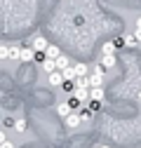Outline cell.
Segmentation results:
<instances>
[{
	"instance_id": "obj_25",
	"label": "cell",
	"mask_w": 141,
	"mask_h": 148,
	"mask_svg": "<svg viewBox=\"0 0 141 148\" xmlns=\"http://www.w3.org/2000/svg\"><path fill=\"white\" fill-rule=\"evenodd\" d=\"M5 141H7V134H5V132H3V129H0V146H3V143H5Z\"/></svg>"
},
{
	"instance_id": "obj_27",
	"label": "cell",
	"mask_w": 141,
	"mask_h": 148,
	"mask_svg": "<svg viewBox=\"0 0 141 148\" xmlns=\"http://www.w3.org/2000/svg\"><path fill=\"white\" fill-rule=\"evenodd\" d=\"M0 148H14V143H12V141H10V139H7V141H5V143H3V146H0Z\"/></svg>"
},
{
	"instance_id": "obj_14",
	"label": "cell",
	"mask_w": 141,
	"mask_h": 148,
	"mask_svg": "<svg viewBox=\"0 0 141 148\" xmlns=\"http://www.w3.org/2000/svg\"><path fill=\"white\" fill-rule=\"evenodd\" d=\"M10 59H14V61H19V59H21V47H16V45H12V47H10Z\"/></svg>"
},
{
	"instance_id": "obj_28",
	"label": "cell",
	"mask_w": 141,
	"mask_h": 148,
	"mask_svg": "<svg viewBox=\"0 0 141 148\" xmlns=\"http://www.w3.org/2000/svg\"><path fill=\"white\" fill-rule=\"evenodd\" d=\"M136 28H141V14H139V19H136Z\"/></svg>"
},
{
	"instance_id": "obj_29",
	"label": "cell",
	"mask_w": 141,
	"mask_h": 148,
	"mask_svg": "<svg viewBox=\"0 0 141 148\" xmlns=\"http://www.w3.org/2000/svg\"><path fill=\"white\" fill-rule=\"evenodd\" d=\"M139 101H141V89H139Z\"/></svg>"
},
{
	"instance_id": "obj_8",
	"label": "cell",
	"mask_w": 141,
	"mask_h": 148,
	"mask_svg": "<svg viewBox=\"0 0 141 148\" xmlns=\"http://www.w3.org/2000/svg\"><path fill=\"white\" fill-rule=\"evenodd\" d=\"M73 64H70V59L66 57V54H61V57L57 59V71H66V68H70Z\"/></svg>"
},
{
	"instance_id": "obj_26",
	"label": "cell",
	"mask_w": 141,
	"mask_h": 148,
	"mask_svg": "<svg viewBox=\"0 0 141 148\" xmlns=\"http://www.w3.org/2000/svg\"><path fill=\"white\" fill-rule=\"evenodd\" d=\"M134 38H136V42H141V28H136V31H134Z\"/></svg>"
},
{
	"instance_id": "obj_4",
	"label": "cell",
	"mask_w": 141,
	"mask_h": 148,
	"mask_svg": "<svg viewBox=\"0 0 141 148\" xmlns=\"http://www.w3.org/2000/svg\"><path fill=\"white\" fill-rule=\"evenodd\" d=\"M47 80H49L52 87H61V85H64V75H61V71H54L52 75H47Z\"/></svg>"
},
{
	"instance_id": "obj_6",
	"label": "cell",
	"mask_w": 141,
	"mask_h": 148,
	"mask_svg": "<svg viewBox=\"0 0 141 148\" xmlns=\"http://www.w3.org/2000/svg\"><path fill=\"white\" fill-rule=\"evenodd\" d=\"M33 59H35V49H33L31 45L21 47V59H19V61H33Z\"/></svg>"
},
{
	"instance_id": "obj_15",
	"label": "cell",
	"mask_w": 141,
	"mask_h": 148,
	"mask_svg": "<svg viewBox=\"0 0 141 148\" xmlns=\"http://www.w3.org/2000/svg\"><path fill=\"white\" fill-rule=\"evenodd\" d=\"M14 129H16V132H26V129H28V122H26L24 118H16V122H14Z\"/></svg>"
},
{
	"instance_id": "obj_5",
	"label": "cell",
	"mask_w": 141,
	"mask_h": 148,
	"mask_svg": "<svg viewBox=\"0 0 141 148\" xmlns=\"http://www.w3.org/2000/svg\"><path fill=\"white\" fill-rule=\"evenodd\" d=\"M70 113H73V110H70V106H68V101H61V103L57 106V115H59V118H64V120H66V118H68Z\"/></svg>"
},
{
	"instance_id": "obj_13",
	"label": "cell",
	"mask_w": 141,
	"mask_h": 148,
	"mask_svg": "<svg viewBox=\"0 0 141 148\" xmlns=\"http://www.w3.org/2000/svg\"><path fill=\"white\" fill-rule=\"evenodd\" d=\"M42 68H45V73H47V75H52V73L57 71V61H54V59H47V61L42 64Z\"/></svg>"
},
{
	"instance_id": "obj_16",
	"label": "cell",
	"mask_w": 141,
	"mask_h": 148,
	"mask_svg": "<svg viewBox=\"0 0 141 148\" xmlns=\"http://www.w3.org/2000/svg\"><path fill=\"white\" fill-rule=\"evenodd\" d=\"M75 87H80V89H90V75H87V78H75Z\"/></svg>"
},
{
	"instance_id": "obj_11",
	"label": "cell",
	"mask_w": 141,
	"mask_h": 148,
	"mask_svg": "<svg viewBox=\"0 0 141 148\" xmlns=\"http://www.w3.org/2000/svg\"><path fill=\"white\" fill-rule=\"evenodd\" d=\"M45 54H47V59H54V61H57V59H59V57H61V49H59V47H57V45H49V47H47V52H45Z\"/></svg>"
},
{
	"instance_id": "obj_23",
	"label": "cell",
	"mask_w": 141,
	"mask_h": 148,
	"mask_svg": "<svg viewBox=\"0 0 141 148\" xmlns=\"http://www.w3.org/2000/svg\"><path fill=\"white\" fill-rule=\"evenodd\" d=\"M125 42H127V47H136V45H139L134 35H125Z\"/></svg>"
},
{
	"instance_id": "obj_21",
	"label": "cell",
	"mask_w": 141,
	"mask_h": 148,
	"mask_svg": "<svg viewBox=\"0 0 141 148\" xmlns=\"http://www.w3.org/2000/svg\"><path fill=\"white\" fill-rule=\"evenodd\" d=\"M115 49H118V47L113 45V40H111V42H106V45H103V54H115Z\"/></svg>"
},
{
	"instance_id": "obj_20",
	"label": "cell",
	"mask_w": 141,
	"mask_h": 148,
	"mask_svg": "<svg viewBox=\"0 0 141 148\" xmlns=\"http://www.w3.org/2000/svg\"><path fill=\"white\" fill-rule=\"evenodd\" d=\"M113 45H115L118 49H122V47H127V42H125V35H120V38H113Z\"/></svg>"
},
{
	"instance_id": "obj_18",
	"label": "cell",
	"mask_w": 141,
	"mask_h": 148,
	"mask_svg": "<svg viewBox=\"0 0 141 148\" xmlns=\"http://www.w3.org/2000/svg\"><path fill=\"white\" fill-rule=\"evenodd\" d=\"M92 115H94V113H92V110L87 108V106L80 110V120H82V122H85V120H92Z\"/></svg>"
},
{
	"instance_id": "obj_12",
	"label": "cell",
	"mask_w": 141,
	"mask_h": 148,
	"mask_svg": "<svg viewBox=\"0 0 141 148\" xmlns=\"http://www.w3.org/2000/svg\"><path fill=\"white\" fill-rule=\"evenodd\" d=\"M92 87H103V75L92 73V75H90V89H92Z\"/></svg>"
},
{
	"instance_id": "obj_2",
	"label": "cell",
	"mask_w": 141,
	"mask_h": 148,
	"mask_svg": "<svg viewBox=\"0 0 141 148\" xmlns=\"http://www.w3.org/2000/svg\"><path fill=\"white\" fill-rule=\"evenodd\" d=\"M80 122H82V120H80V113H70V115L64 120V125H66L68 129H75V127H80Z\"/></svg>"
},
{
	"instance_id": "obj_17",
	"label": "cell",
	"mask_w": 141,
	"mask_h": 148,
	"mask_svg": "<svg viewBox=\"0 0 141 148\" xmlns=\"http://www.w3.org/2000/svg\"><path fill=\"white\" fill-rule=\"evenodd\" d=\"M101 106H103V101H87V108H90L92 110V113H99V110H101Z\"/></svg>"
},
{
	"instance_id": "obj_9",
	"label": "cell",
	"mask_w": 141,
	"mask_h": 148,
	"mask_svg": "<svg viewBox=\"0 0 141 148\" xmlns=\"http://www.w3.org/2000/svg\"><path fill=\"white\" fill-rule=\"evenodd\" d=\"M73 68H75V75L78 78H87V64H82V61H78V64H73Z\"/></svg>"
},
{
	"instance_id": "obj_7",
	"label": "cell",
	"mask_w": 141,
	"mask_h": 148,
	"mask_svg": "<svg viewBox=\"0 0 141 148\" xmlns=\"http://www.w3.org/2000/svg\"><path fill=\"white\" fill-rule=\"evenodd\" d=\"M73 97H75L78 101L87 103V101H90V89H80V87H75V92H73Z\"/></svg>"
},
{
	"instance_id": "obj_24",
	"label": "cell",
	"mask_w": 141,
	"mask_h": 148,
	"mask_svg": "<svg viewBox=\"0 0 141 148\" xmlns=\"http://www.w3.org/2000/svg\"><path fill=\"white\" fill-rule=\"evenodd\" d=\"M14 122H16L14 118H5V122H3V125H5V127H14Z\"/></svg>"
},
{
	"instance_id": "obj_19",
	"label": "cell",
	"mask_w": 141,
	"mask_h": 148,
	"mask_svg": "<svg viewBox=\"0 0 141 148\" xmlns=\"http://www.w3.org/2000/svg\"><path fill=\"white\" fill-rule=\"evenodd\" d=\"M61 87H64V92H68V94L73 97V92H75V80H73V82H64Z\"/></svg>"
},
{
	"instance_id": "obj_22",
	"label": "cell",
	"mask_w": 141,
	"mask_h": 148,
	"mask_svg": "<svg viewBox=\"0 0 141 148\" xmlns=\"http://www.w3.org/2000/svg\"><path fill=\"white\" fill-rule=\"evenodd\" d=\"M0 59H10V47L7 45H0Z\"/></svg>"
},
{
	"instance_id": "obj_1",
	"label": "cell",
	"mask_w": 141,
	"mask_h": 148,
	"mask_svg": "<svg viewBox=\"0 0 141 148\" xmlns=\"http://www.w3.org/2000/svg\"><path fill=\"white\" fill-rule=\"evenodd\" d=\"M31 47L35 49V52H47V47H49V42L42 38V35H35V38L31 40Z\"/></svg>"
},
{
	"instance_id": "obj_3",
	"label": "cell",
	"mask_w": 141,
	"mask_h": 148,
	"mask_svg": "<svg viewBox=\"0 0 141 148\" xmlns=\"http://www.w3.org/2000/svg\"><path fill=\"white\" fill-rule=\"evenodd\" d=\"M99 64H101L106 71H108V68H113V66H115V54H101Z\"/></svg>"
},
{
	"instance_id": "obj_30",
	"label": "cell",
	"mask_w": 141,
	"mask_h": 148,
	"mask_svg": "<svg viewBox=\"0 0 141 148\" xmlns=\"http://www.w3.org/2000/svg\"><path fill=\"white\" fill-rule=\"evenodd\" d=\"M99 148H108V146H99Z\"/></svg>"
},
{
	"instance_id": "obj_10",
	"label": "cell",
	"mask_w": 141,
	"mask_h": 148,
	"mask_svg": "<svg viewBox=\"0 0 141 148\" xmlns=\"http://www.w3.org/2000/svg\"><path fill=\"white\" fill-rule=\"evenodd\" d=\"M90 99L92 101H103V87H92L90 89Z\"/></svg>"
}]
</instances>
